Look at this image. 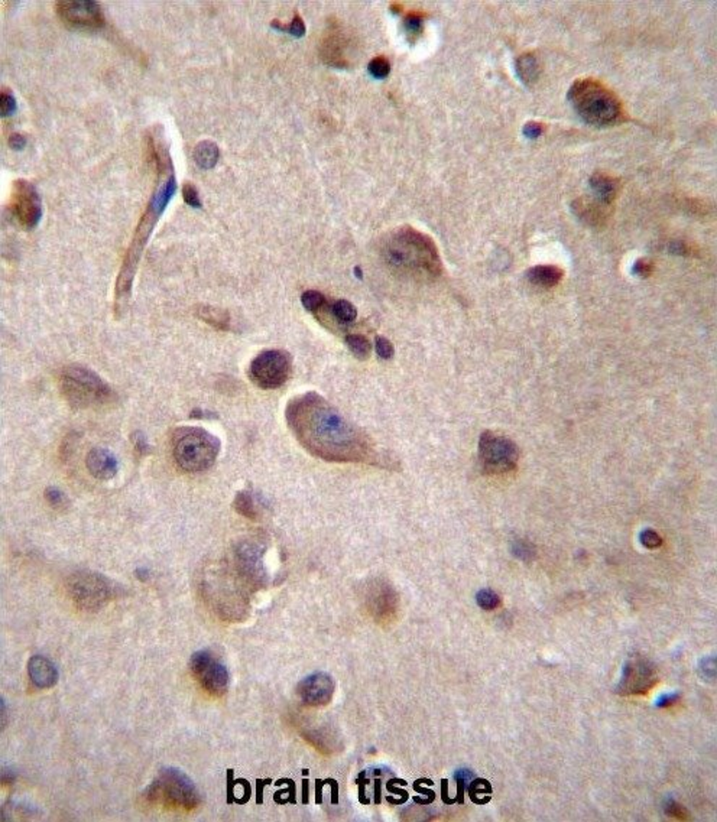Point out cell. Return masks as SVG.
Wrapping results in <instances>:
<instances>
[{"mask_svg": "<svg viewBox=\"0 0 717 822\" xmlns=\"http://www.w3.org/2000/svg\"><path fill=\"white\" fill-rule=\"evenodd\" d=\"M287 424L304 450L324 461L382 465L375 444L317 392H305L287 403Z\"/></svg>", "mask_w": 717, "mask_h": 822, "instance_id": "6da1fadb", "label": "cell"}, {"mask_svg": "<svg viewBox=\"0 0 717 822\" xmlns=\"http://www.w3.org/2000/svg\"><path fill=\"white\" fill-rule=\"evenodd\" d=\"M175 190H177V179H175V174L172 170L168 172V175H167V178H165L163 182L161 181L158 190L154 193V197L148 204V209H146L145 214L142 216V218L138 224V229L134 234L131 248H129L126 252L123 265H122L118 282H116V291H115V314L118 316L122 315V312L124 311V308L127 305L129 296H131V291H132L134 279L136 275L138 264H139L146 243H148V239L154 230L155 223L158 221V218L163 213V210L167 209L170 200L175 194Z\"/></svg>", "mask_w": 717, "mask_h": 822, "instance_id": "7a4b0ae2", "label": "cell"}, {"mask_svg": "<svg viewBox=\"0 0 717 822\" xmlns=\"http://www.w3.org/2000/svg\"><path fill=\"white\" fill-rule=\"evenodd\" d=\"M388 265L414 277L431 279L441 272V259L433 240L405 227L396 232L383 249Z\"/></svg>", "mask_w": 717, "mask_h": 822, "instance_id": "3957f363", "label": "cell"}, {"mask_svg": "<svg viewBox=\"0 0 717 822\" xmlns=\"http://www.w3.org/2000/svg\"><path fill=\"white\" fill-rule=\"evenodd\" d=\"M567 100L577 115L592 126L616 124L623 118L622 103L615 92L592 79L576 81L567 92Z\"/></svg>", "mask_w": 717, "mask_h": 822, "instance_id": "277c9868", "label": "cell"}, {"mask_svg": "<svg viewBox=\"0 0 717 822\" xmlns=\"http://www.w3.org/2000/svg\"><path fill=\"white\" fill-rule=\"evenodd\" d=\"M171 445L174 460L181 470L200 473L214 464L222 442L204 428L181 426L174 431Z\"/></svg>", "mask_w": 717, "mask_h": 822, "instance_id": "5b68a950", "label": "cell"}, {"mask_svg": "<svg viewBox=\"0 0 717 822\" xmlns=\"http://www.w3.org/2000/svg\"><path fill=\"white\" fill-rule=\"evenodd\" d=\"M61 394L74 409H91L112 403L115 392L97 373L84 366H67L60 373Z\"/></svg>", "mask_w": 717, "mask_h": 822, "instance_id": "8992f818", "label": "cell"}, {"mask_svg": "<svg viewBox=\"0 0 717 822\" xmlns=\"http://www.w3.org/2000/svg\"><path fill=\"white\" fill-rule=\"evenodd\" d=\"M148 798L152 802H162L182 809H193L200 802L194 782L186 773L174 768L159 772V776L151 784Z\"/></svg>", "mask_w": 717, "mask_h": 822, "instance_id": "52a82bcc", "label": "cell"}, {"mask_svg": "<svg viewBox=\"0 0 717 822\" xmlns=\"http://www.w3.org/2000/svg\"><path fill=\"white\" fill-rule=\"evenodd\" d=\"M479 460L488 474H503L517 467L519 450L509 438L486 431L479 441Z\"/></svg>", "mask_w": 717, "mask_h": 822, "instance_id": "ba28073f", "label": "cell"}, {"mask_svg": "<svg viewBox=\"0 0 717 822\" xmlns=\"http://www.w3.org/2000/svg\"><path fill=\"white\" fill-rule=\"evenodd\" d=\"M249 375L261 389H278L291 376V357L281 350H265L252 360Z\"/></svg>", "mask_w": 717, "mask_h": 822, "instance_id": "9c48e42d", "label": "cell"}, {"mask_svg": "<svg viewBox=\"0 0 717 822\" xmlns=\"http://www.w3.org/2000/svg\"><path fill=\"white\" fill-rule=\"evenodd\" d=\"M190 668L195 679L209 694L222 697L229 688V670L209 650H198L191 656Z\"/></svg>", "mask_w": 717, "mask_h": 822, "instance_id": "30bf717a", "label": "cell"}, {"mask_svg": "<svg viewBox=\"0 0 717 822\" xmlns=\"http://www.w3.org/2000/svg\"><path fill=\"white\" fill-rule=\"evenodd\" d=\"M10 207L25 229H33L42 218V201L35 186L25 179H16L13 184Z\"/></svg>", "mask_w": 717, "mask_h": 822, "instance_id": "8fae6325", "label": "cell"}, {"mask_svg": "<svg viewBox=\"0 0 717 822\" xmlns=\"http://www.w3.org/2000/svg\"><path fill=\"white\" fill-rule=\"evenodd\" d=\"M60 19L79 29H97L104 25L102 8L95 0H61L55 3Z\"/></svg>", "mask_w": 717, "mask_h": 822, "instance_id": "7c38bea8", "label": "cell"}, {"mask_svg": "<svg viewBox=\"0 0 717 822\" xmlns=\"http://www.w3.org/2000/svg\"><path fill=\"white\" fill-rule=\"evenodd\" d=\"M72 599L81 607L96 609L106 603L110 597V584L106 578L95 572H80L70 583Z\"/></svg>", "mask_w": 717, "mask_h": 822, "instance_id": "4fadbf2b", "label": "cell"}, {"mask_svg": "<svg viewBox=\"0 0 717 822\" xmlns=\"http://www.w3.org/2000/svg\"><path fill=\"white\" fill-rule=\"evenodd\" d=\"M655 668L641 656L629 659L625 663L623 677L618 686L620 694H643L656 684Z\"/></svg>", "mask_w": 717, "mask_h": 822, "instance_id": "5bb4252c", "label": "cell"}, {"mask_svg": "<svg viewBox=\"0 0 717 822\" xmlns=\"http://www.w3.org/2000/svg\"><path fill=\"white\" fill-rule=\"evenodd\" d=\"M335 681L324 672H316L305 677L297 686V693L304 704L309 707H323L332 701L335 695Z\"/></svg>", "mask_w": 717, "mask_h": 822, "instance_id": "9a60e30c", "label": "cell"}, {"mask_svg": "<svg viewBox=\"0 0 717 822\" xmlns=\"http://www.w3.org/2000/svg\"><path fill=\"white\" fill-rule=\"evenodd\" d=\"M367 607L378 622L391 619L396 610V595L392 587L383 583L372 586L367 595Z\"/></svg>", "mask_w": 717, "mask_h": 822, "instance_id": "2e32d148", "label": "cell"}, {"mask_svg": "<svg viewBox=\"0 0 717 822\" xmlns=\"http://www.w3.org/2000/svg\"><path fill=\"white\" fill-rule=\"evenodd\" d=\"M90 474L99 480H110L118 473V460L106 448H93L86 458Z\"/></svg>", "mask_w": 717, "mask_h": 822, "instance_id": "e0dca14e", "label": "cell"}, {"mask_svg": "<svg viewBox=\"0 0 717 822\" xmlns=\"http://www.w3.org/2000/svg\"><path fill=\"white\" fill-rule=\"evenodd\" d=\"M28 674L32 684L38 688H51L58 681V670L45 656L36 655L29 659Z\"/></svg>", "mask_w": 717, "mask_h": 822, "instance_id": "ac0fdd59", "label": "cell"}, {"mask_svg": "<svg viewBox=\"0 0 717 822\" xmlns=\"http://www.w3.org/2000/svg\"><path fill=\"white\" fill-rule=\"evenodd\" d=\"M609 205L600 200H586L580 198L573 202V211L577 217L586 221L590 226H600L604 223V218L609 217Z\"/></svg>", "mask_w": 717, "mask_h": 822, "instance_id": "d6986e66", "label": "cell"}, {"mask_svg": "<svg viewBox=\"0 0 717 822\" xmlns=\"http://www.w3.org/2000/svg\"><path fill=\"white\" fill-rule=\"evenodd\" d=\"M526 277L531 284H534L541 288H553L560 284L563 279V271L557 266L541 265L535 266L526 272Z\"/></svg>", "mask_w": 717, "mask_h": 822, "instance_id": "ffe728a7", "label": "cell"}, {"mask_svg": "<svg viewBox=\"0 0 717 822\" xmlns=\"http://www.w3.org/2000/svg\"><path fill=\"white\" fill-rule=\"evenodd\" d=\"M589 184H590V188L593 190L596 198L606 202V204H612V201L615 200V197L619 191L618 181L611 178L609 175H604V174H595L589 179Z\"/></svg>", "mask_w": 717, "mask_h": 822, "instance_id": "44dd1931", "label": "cell"}, {"mask_svg": "<svg viewBox=\"0 0 717 822\" xmlns=\"http://www.w3.org/2000/svg\"><path fill=\"white\" fill-rule=\"evenodd\" d=\"M517 74L519 80L526 86H534L540 79L541 67L534 54H524L517 60Z\"/></svg>", "mask_w": 717, "mask_h": 822, "instance_id": "7402d4cb", "label": "cell"}, {"mask_svg": "<svg viewBox=\"0 0 717 822\" xmlns=\"http://www.w3.org/2000/svg\"><path fill=\"white\" fill-rule=\"evenodd\" d=\"M193 158L200 168H203V170H211V168L216 166V163L220 158L218 146L211 140L200 142L194 147Z\"/></svg>", "mask_w": 717, "mask_h": 822, "instance_id": "603a6c76", "label": "cell"}, {"mask_svg": "<svg viewBox=\"0 0 717 822\" xmlns=\"http://www.w3.org/2000/svg\"><path fill=\"white\" fill-rule=\"evenodd\" d=\"M197 315H198V319H201L204 323L210 324L211 327H214L217 330L227 331L230 327V315L227 311H225L222 308L209 307V305L198 307Z\"/></svg>", "mask_w": 717, "mask_h": 822, "instance_id": "cb8c5ba5", "label": "cell"}, {"mask_svg": "<svg viewBox=\"0 0 717 822\" xmlns=\"http://www.w3.org/2000/svg\"><path fill=\"white\" fill-rule=\"evenodd\" d=\"M346 343L347 347L351 348V351L355 354L356 357L364 360L371 356V351H372V344L371 341L367 340L364 335L362 334H348L346 337Z\"/></svg>", "mask_w": 717, "mask_h": 822, "instance_id": "d4e9b609", "label": "cell"}, {"mask_svg": "<svg viewBox=\"0 0 717 822\" xmlns=\"http://www.w3.org/2000/svg\"><path fill=\"white\" fill-rule=\"evenodd\" d=\"M332 312L335 315V319L341 324H351L356 320V316H357L356 307L346 300L336 301L332 307Z\"/></svg>", "mask_w": 717, "mask_h": 822, "instance_id": "484cf974", "label": "cell"}, {"mask_svg": "<svg viewBox=\"0 0 717 822\" xmlns=\"http://www.w3.org/2000/svg\"><path fill=\"white\" fill-rule=\"evenodd\" d=\"M234 509L237 510V513H241L249 519H255L257 515L253 497L248 492L237 493L234 499Z\"/></svg>", "mask_w": 717, "mask_h": 822, "instance_id": "4316f807", "label": "cell"}, {"mask_svg": "<svg viewBox=\"0 0 717 822\" xmlns=\"http://www.w3.org/2000/svg\"><path fill=\"white\" fill-rule=\"evenodd\" d=\"M271 26L278 29V31H282V32H288L292 36H296V38H301V36L305 35V24L298 13H296V16H293V19L289 25H284L280 21H272Z\"/></svg>", "mask_w": 717, "mask_h": 822, "instance_id": "83f0119b", "label": "cell"}, {"mask_svg": "<svg viewBox=\"0 0 717 822\" xmlns=\"http://www.w3.org/2000/svg\"><path fill=\"white\" fill-rule=\"evenodd\" d=\"M301 303L307 311L316 312L324 307L325 300H324V295L319 291H307L301 296Z\"/></svg>", "mask_w": 717, "mask_h": 822, "instance_id": "f1b7e54d", "label": "cell"}, {"mask_svg": "<svg viewBox=\"0 0 717 822\" xmlns=\"http://www.w3.org/2000/svg\"><path fill=\"white\" fill-rule=\"evenodd\" d=\"M476 602L483 610H493L499 606V595L490 588H483L476 594Z\"/></svg>", "mask_w": 717, "mask_h": 822, "instance_id": "f546056e", "label": "cell"}, {"mask_svg": "<svg viewBox=\"0 0 717 822\" xmlns=\"http://www.w3.org/2000/svg\"><path fill=\"white\" fill-rule=\"evenodd\" d=\"M403 28L410 40H415L422 31V16L419 13H410L403 19Z\"/></svg>", "mask_w": 717, "mask_h": 822, "instance_id": "4dcf8cb0", "label": "cell"}, {"mask_svg": "<svg viewBox=\"0 0 717 822\" xmlns=\"http://www.w3.org/2000/svg\"><path fill=\"white\" fill-rule=\"evenodd\" d=\"M367 70L375 79H385L391 72V64L385 57H376L367 65Z\"/></svg>", "mask_w": 717, "mask_h": 822, "instance_id": "1f68e13d", "label": "cell"}, {"mask_svg": "<svg viewBox=\"0 0 717 822\" xmlns=\"http://www.w3.org/2000/svg\"><path fill=\"white\" fill-rule=\"evenodd\" d=\"M16 110H17V103H16L15 96L12 95L10 91L3 90L2 95H0V115H2V118H8V116H12Z\"/></svg>", "mask_w": 717, "mask_h": 822, "instance_id": "d6a6232c", "label": "cell"}, {"mask_svg": "<svg viewBox=\"0 0 717 822\" xmlns=\"http://www.w3.org/2000/svg\"><path fill=\"white\" fill-rule=\"evenodd\" d=\"M182 197H184V201H186L190 205V207L201 209V200H200V195H198V190L195 188V186L191 182L184 184V186H182Z\"/></svg>", "mask_w": 717, "mask_h": 822, "instance_id": "836d02e7", "label": "cell"}, {"mask_svg": "<svg viewBox=\"0 0 717 822\" xmlns=\"http://www.w3.org/2000/svg\"><path fill=\"white\" fill-rule=\"evenodd\" d=\"M45 499L48 500V503L51 504V506L55 508V509L67 508L68 500H67L65 494L61 490H58V489H55V487L47 489L45 490Z\"/></svg>", "mask_w": 717, "mask_h": 822, "instance_id": "e575fe53", "label": "cell"}, {"mask_svg": "<svg viewBox=\"0 0 717 822\" xmlns=\"http://www.w3.org/2000/svg\"><path fill=\"white\" fill-rule=\"evenodd\" d=\"M639 540H641V544L648 549H656L661 547V544H663V539H661V536L652 529L642 531L639 535Z\"/></svg>", "mask_w": 717, "mask_h": 822, "instance_id": "d590c367", "label": "cell"}, {"mask_svg": "<svg viewBox=\"0 0 717 822\" xmlns=\"http://www.w3.org/2000/svg\"><path fill=\"white\" fill-rule=\"evenodd\" d=\"M512 552L517 555L519 559H524V561H529V559L534 558V554H535L534 547H531L525 540L515 542L513 547H512Z\"/></svg>", "mask_w": 717, "mask_h": 822, "instance_id": "8d00e7d4", "label": "cell"}, {"mask_svg": "<svg viewBox=\"0 0 717 822\" xmlns=\"http://www.w3.org/2000/svg\"><path fill=\"white\" fill-rule=\"evenodd\" d=\"M376 353L380 359L388 360L394 356V346L392 343L385 337H376Z\"/></svg>", "mask_w": 717, "mask_h": 822, "instance_id": "74e56055", "label": "cell"}, {"mask_svg": "<svg viewBox=\"0 0 717 822\" xmlns=\"http://www.w3.org/2000/svg\"><path fill=\"white\" fill-rule=\"evenodd\" d=\"M490 792H492L490 784L486 780H481V779L476 780L470 788V796L477 803H481V798H479L481 795H486V793L489 795Z\"/></svg>", "mask_w": 717, "mask_h": 822, "instance_id": "f35d334b", "label": "cell"}, {"mask_svg": "<svg viewBox=\"0 0 717 822\" xmlns=\"http://www.w3.org/2000/svg\"><path fill=\"white\" fill-rule=\"evenodd\" d=\"M473 777H474V775H473V772H472V771H469V769H458V771L454 773V779L457 780V784H458V800H460V802H463V798H462V795H463V793H462V792H463V789H465V787H466V783H467L469 780H472Z\"/></svg>", "mask_w": 717, "mask_h": 822, "instance_id": "ab89813d", "label": "cell"}, {"mask_svg": "<svg viewBox=\"0 0 717 822\" xmlns=\"http://www.w3.org/2000/svg\"><path fill=\"white\" fill-rule=\"evenodd\" d=\"M544 132V126L538 122H529L524 126V135L528 139H537L542 135Z\"/></svg>", "mask_w": 717, "mask_h": 822, "instance_id": "60d3db41", "label": "cell"}, {"mask_svg": "<svg viewBox=\"0 0 717 822\" xmlns=\"http://www.w3.org/2000/svg\"><path fill=\"white\" fill-rule=\"evenodd\" d=\"M651 272H652V264H651V260H647V259H639V260H636V261H635V265H634V273H635V275H638V276H643V277H645V276L651 275Z\"/></svg>", "mask_w": 717, "mask_h": 822, "instance_id": "b9f144b4", "label": "cell"}, {"mask_svg": "<svg viewBox=\"0 0 717 822\" xmlns=\"http://www.w3.org/2000/svg\"><path fill=\"white\" fill-rule=\"evenodd\" d=\"M9 145H10V147L13 149V151H22V149L26 145V139L22 135H19V134H13L9 138Z\"/></svg>", "mask_w": 717, "mask_h": 822, "instance_id": "7bdbcfd3", "label": "cell"}, {"mask_svg": "<svg viewBox=\"0 0 717 822\" xmlns=\"http://www.w3.org/2000/svg\"><path fill=\"white\" fill-rule=\"evenodd\" d=\"M678 697H679V694H678V693H671V694H664V695H661V697L656 700V707H661V708L668 707V705L674 704V702L678 700Z\"/></svg>", "mask_w": 717, "mask_h": 822, "instance_id": "ee69618b", "label": "cell"}, {"mask_svg": "<svg viewBox=\"0 0 717 822\" xmlns=\"http://www.w3.org/2000/svg\"><path fill=\"white\" fill-rule=\"evenodd\" d=\"M666 808H667V814H670V815H672V816L683 818V816H682V814H683V809L679 808L675 802H672V800H671V802L668 803V805H666Z\"/></svg>", "mask_w": 717, "mask_h": 822, "instance_id": "f6af8a7d", "label": "cell"}]
</instances>
